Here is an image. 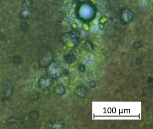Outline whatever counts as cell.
I'll use <instances>...</instances> for the list:
<instances>
[{"label":"cell","mask_w":153,"mask_h":129,"mask_svg":"<svg viewBox=\"0 0 153 129\" xmlns=\"http://www.w3.org/2000/svg\"><path fill=\"white\" fill-rule=\"evenodd\" d=\"M5 37L3 34L0 32V41H2L4 39Z\"/></svg>","instance_id":"obj_11"},{"label":"cell","mask_w":153,"mask_h":129,"mask_svg":"<svg viewBox=\"0 0 153 129\" xmlns=\"http://www.w3.org/2000/svg\"><path fill=\"white\" fill-rule=\"evenodd\" d=\"M120 18L122 22L127 24L132 20L133 18V14L129 9H123L120 14Z\"/></svg>","instance_id":"obj_5"},{"label":"cell","mask_w":153,"mask_h":129,"mask_svg":"<svg viewBox=\"0 0 153 129\" xmlns=\"http://www.w3.org/2000/svg\"><path fill=\"white\" fill-rule=\"evenodd\" d=\"M75 1H79V0H74Z\"/></svg>","instance_id":"obj_12"},{"label":"cell","mask_w":153,"mask_h":129,"mask_svg":"<svg viewBox=\"0 0 153 129\" xmlns=\"http://www.w3.org/2000/svg\"><path fill=\"white\" fill-rule=\"evenodd\" d=\"M76 14L81 20L87 21L94 18L96 11L91 3L83 2L80 3L77 7Z\"/></svg>","instance_id":"obj_1"},{"label":"cell","mask_w":153,"mask_h":129,"mask_svg":"<svg viewBox=\"0 0 153 129\" xmlns=\"http://www.w3.org/2000/svg\"><path fill=\"white\" fill-rule=\"evenodd\" d=\"M14 92V86L11 82L8 81L5 83V86L4 97L3 101L10 100Z\"/></svg>","instance_id":"obj_4"},{"label":"cell","mask_w":153,"mask_h":129,"mask_svg":"<svg viewBox=\"0 0 153 129\" xmlns=\"http://www.w3.org/2000/svg\"><path fill=\"white\" fill-rule=\"evenodd\" d=\"M33 2L32 0H24L22 4L23 10L20 14V16L22 19L26 20L30 17L32 15V8Z\"/></svg>","instance_id":"obj_3"},{"label":"cell","mask_w":153,"mask_h":129,"mask_svg":"<svg viewBox=\"0 0 153 129\" xmlns=\"http://www.w3.org/2000/svg\"><path fill=\"white\" fill-rule=\"evenodd\" d=\"M39 65L41 68H46L50 65L53 60V53L49 48L46 46H41L38 51Z\"/></svg>","instance_id":"obj_2"},{"label":"cell","mask_w":153,"mask_h":129,"mask_svg":"<svg viewBox=\"0 0 153 129\" xmlns=\"http://www.w3.org/2000/svg\"><path fill=\"white\" fill-rule=\"evenodd\" d=\"M40 117V113L37 110H33L30 112L29 114V117L33 120H36L39 118Z\"/></svg>","instance_id":"obj_7"},{"label":"cell","mask_w":153,"mask_h":129,"mask_svg":"<svg viewBox=\"0 0 153 129\" xmlns=\"http://www.w3.org/2000/svg\"><path fill=\"white\" fill-rule=\"evenodd\" d=\"M13 61L15 63L19 64L21 61V58L20 56H16L14 57Z\"/></svg>","instance_id":"obj_10"},{"label":"cell","mask_w":153,"mask_h":129,"mask_svg":"<svg viewBox=\"0 0 153 129\" xmlns=\"http://www.w3.org/2000/svg\"><path fill=\"white\" fill-rule=\"evenodd\" d=\"M39 98H40V95L38 93H35L32 96V100L34 101H38Z\"/></svg>","instance_id":"obj_9"},{"label":"cell","mask_w":153,"mask_h":129,"mask_svg":"<svg viewBox=\"0 0 153 129\" xmlns=\"http://www.w3.org/2000/svg\"><path fill=\"white\" fill-rule=\"evenodd\" d=\"M24 121L20 118H16L13 117H10L7 119L6 122V126H12L14 125H20L23 124Z\"/></svg>","instance_id":"obj_6"},{"label":"cell","mask_w":153,"mask_h":129,"mask_svg":"<svg viewBox=\"0 0 153 129\" xmlns=\"http://www.w3.org/2000/svg\"><path fill=\"white\" fill-rule=\"evenodd\" d=\"M28 24L26 22H21L20 25V29L22 31H23V32H26L28 31L29 29Z\"/></svg>","instance_id":"obj_8"}]
</instances>
